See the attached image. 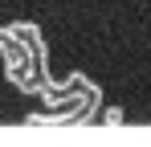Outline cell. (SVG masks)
<instances>
[{"label":"cell","instance_id":"2","mask_svg":"<svg viewBox=\"0 0 151 147\" xmlns=\"http://www.w3.org/2000/svg\"><path fill=\"white\" fill-rule=\"evenodd\" d=\"M102 119H106V122H123V110H119V106H110V110H106Z\"/></svg>","mask_w":151,"mask_h":147},{"label":"cell","instance_id":"1","mask_svg":"<svg viewBox=\"0 0 151 147\" xmlns=\"http://www.w3.org/2000/svg\"><path fill=\"white\" fill-rule=\"evenodd\" d=\"M12 33H17V37H21V41L33 49V53L41 49V29H37V24H12Z\"/></svg>","mask_w":151,"mask_h":147}]
</instances>
